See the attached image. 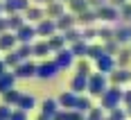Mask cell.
Instances as JSON below:
<instances>
[{
    "label": "cell",
    "instance_id": "1",
    "mask_svg": "<svg viewBox=\"0 0 131 120\" xmlns=\"http://www.w3.org/2000/svg\"><path fill=\"white\" fill-rule=\"evenodd\" d=\"M122 88H120L118 84H113V86H108L104 93L100 95L102 97V109H106V111H111V109L120 107V102H122Z\"/></svg>",
    "mask_w": 131,
    "mask_h": 120
},
{
    "label": "cell",
    "instance_id": "2",
    "mask_svg": "<svg viewBox=\"0 0 131 120\" xmlns=\"http://www.w3.org/2000/svg\"><path fill=\"white\" fill-rule=\"evenodd\" d=\"M106 82L108 79H106L104 73H93V75H88V88H86V91L91 95H102L106 88H108Z\"/></svg>",
    "mask_w": 131,
    "mask_h": 120
},
{
    "label": "cell",
    "instance_id": "3",
    "mask_svg": "<svg viewBox=\"0 0 131 120\" xmlns=\"http://www.w3.org/2000/svg\"><path fill=\"white\" fill-rule=\"evenodd\" d=\"M97 12V21H104V23H115L120 21V9L118 7H113V5H102V7H97L95 9Z\"/></svg>",
    "mask_w": 131,
    "mask_h": 120
},
{
    "label": "cell",
    "instance_id": "4",
    "mask_svg": "<svg viewBox=\"0 0 131 120\" xmlns=\"http://www.w3.org/2000/svg\"><path fill=\"white\" fill-rule=\"evenodd\" d=\"M57 73H59V66L54 64V59L52 61L45 59V61L36 64V77H41V79H52V77H57Z\"/></svg>",
    "mask_w": 131,
    "mask_h": 120
},
{
    "label": "cell",
    "instance_id": "5",
    "mask_svg": "<svg viewBox=\"0 0 131 120\" xmlns=\"http://www.w3.org/2000/svg\"><path fill=\"white\" fill-rule=\"evenodd\" d=\"M14 75L18 77V79H29V77H36V64L34 61H20L18 66L14 68Z\"/></svg>",
    "mask_w": 131,
    "mask_h": 120
},
{
    "label": "cell",
    "instance_id": "6",
    "mask_svg": "<svg viewBox=\"0 0 131 120\" xmlns=\"http://www.w3.org/2000/svg\"><path fill=\"white\" fill-rule=\"evenodd\" d=\"M95 68H97V73H104V75H108V73H113L115 68H118V64H115V57L113 54H102L100 59H95Z\"/></svg>",
    "mask_w": 131,
    "mask_h": 120
},
{
    "label": "cell",
    "instance_id": "7",
    "mask_svg": "<svg viewBox=\"0 0 131 120\" xmlns=\"http://www.w3.org/2000/svg\"><path fill=\"white\" fill-rule=\"evenodd\" d=\"M54 64L59 66V70H66V68H70L75 64V54L72 50H68V48H61L59 52H54Z\"/></svg>",
    "mask_w": 131,
    "mask_h": 120
},
{
    "label": "cell",
    "instance_id": "8",
    "mask_svg": "<svg viewBox=\"0 0 131 120\" xmlns=\"http://www.w3.org/2000/svg\"><path fill=\"white\" fill-rule=\"evenodd\" d=\"M34 27H36V36H43V39L57 34V23H54V18H43L39 23H34Z\"/></svg>",
    "mask_w": 131,
    "mask_h": 120
},
{
    "label": "cell",
    "instance_id": "9",
    "mask_svg": "<svg viewBox=\"0 0 131 120\" xmlns=\"http://www.w3.org/2000/svg\"><path fill=\"white\" fill-rule=\"evenodd\" d=\"M34 39H36V27L32 23H25L23 27L16 29V41L18 43H34Z\"/></svg>",
    "mask_w": 131,
    "mask_h": 120
},
{
    "label": "cell",
    "instance_id": "10",
    "mask_svg": "<svg viewBox=\"0 0 131 120\" xmlns=\"http://www.w3.org/2000/svg\"><path fill=\"white\" fill-rule=\"evenodd\" d=\"M54 23H57V32H66V29H70V27H75L77 25V16L70 12H66V14H61L59 18H54Z\"/></svg>",
    "mask_w": 131,
    "mask_h": 120
},
{
    "label": "cell",
    "instance_id": "11",
    "mask_svg": "<svg viewBox=\"0 0 131 120\" xmlns=\"http://www.w3.org/2000/svg\"><path fill=\"white\" fill-rule=\"evenodd\" d=\"M2 5H5V14L9 16V14H23L29 7V0H2Z\"/></svg>",
    "mask_w": 131,
    "mask_h": 120
},
{
    "label": "cell",
    "instance_id": "12",
    "mask_svg": "<svg viewBox=\"0 0 131 120\" xmlns=\"http://www.w3.org/2000/svg\"><path fill=\"white\" fill-rule=\"evenodd\" d=\"M16 43H18V41H16V32H9V29L2 32V34H0V52H9V50H14Z\"/></svg>",
    "mask_w": 131,
    "mask_h": 120
},
{
    "label": "cell",
    "instance_id": "13",
    "mask_svg": "<svg viewBox=\"0 0 131 120\" xmlns=\"http://www.w3.org/2000/svg\"><path fill=\"white\" fill-rule=\"evenodd\" d=\"M108 79L113 82V84H127V82H131V70L129 68H115L113 73H108Z\"/></svg>",
    "mask_w": 131,
    "mask_h": 120
},
{
    "label": "cell",
    "instance_id": "14",
    "mask_svg": "<svg viewBox=\"0 0 131 120\" xmlns=\"http://www.w3.org/2000/svg\"><path fill=\"white\" fill-rule=\"evenodd\" d=\"M61 14H66V7L61 0H52L45 5V18H59Z\"/></svg>",
    "mask_w": 131,
    "mask_h": 120
},
{
    "label": "cell",
    "instance_id": "15",
    "mask_svg": "<svg viewBox=\"0 0 131 120\" xmlns=\"http://www.w3.org/2000/svg\"><path fill=\"white\" fill-rule=\"evenodd\" d=\"M113 39L118 41L120 45L131 43V27H129V25H118L115 29H113Z\"/></svg>",
    "mask_w": 131,
    "mask_h": 120
},
{
    "label": "cell",
    "instance_id": "16",
    "mask_svg": "<svg viewBox=\"0 0 131 120\" xmlns=\"http://www.w3.org/2000/svg\"><path fill=\"white\" fill-rule=\"evenodd\" d=\"M23 16H25L27 23H39V21H43L45 18V9H41V7H27L25 12H23Z\"/></svg>",
    "mask_w": 131,
    "mask_h": 120
},
{
    "label": "cell",
    "instance_id": "17",
    "mask_svg": "<svg viewBox=\"0 0 131 120\" xmlns=\"http://www.w3.org/2000/svg\"><path fill=\"white\" fill-rule=\"evenodd\" d=\"M77 95L79 93H75V91H68V93H61L59 95V107L61 109H75V104H77Z\"/></svg>",
    "mask_w": 131,
    "mask_h": 120
},
{
    "label": "cell",
    "instance_id": "18",
    "mask_svg": "<svg viewBox=\"0 0 131 120\" xmlns=\"http://www.w3.org/2000/svg\"><path fill=\"white\" fill-rule=\"evenodd\" d=\"M86 88H88V77H86V75H75V77L70 79V91L84 93Z\"/></svg>",
    "mask_w": 131,
    "mask_h": 120
},
{
    "label": "cell",
    "instance_id": "19",
    "mask_svg": "<svg viewBox=\"0 0 131 120\" xmlns=\"http://www.w3.org/2000/svg\"><path fill=\"white\" fill-rule=\"evenodd\" d=\"M52 120H84L81 118V111H77V109H63V111H57L52 116Z\"/></svg>",
    "mask_w": 131,
    "mask_h": 120
},
{
    "label": "cell",
    "instance_id": "20",
    "mask_svg": "<svg viewBox=\"0 0 131 120\" xmlns=\"http://www.w3.org/2000/svg\"><path fill=\"white\" fill-rule=\"evenodd\" d=\"M115 64H118V68L131 66V48H120V52L115 54Z\"/></svg>",
    "mask_w": 131,
    "mask_h": 120
},
{
    "label": "cell",
    "instance_id": "21",
    "mask_svg": "<svg viewBox=\"0 0 131 120\" xmlns=\"http://www.w3.org/2000/svg\"><path fill=\"white\" fill-rule=\"evenodd\" d=\"M16 79H18V77H16L14 73H7V70H5V73L0 75V93H5V91H9V88H14V84H16Z\"/></svg>",
    "mask_w": 131,
    "mask_h": 120
},
{
    "label": "cell",
    "instance_id": "22",
    "mask_svg": "<svg viewBox=\"0 0 131 120\" xmlns=\"http://www.w3.org/2000/svg\"><path fill=\"white\" fill-rule=\"evenodd\" d=\"M32 52H34V57H41V59L48 57V54L52 52L50 45H48V39L45 41H34V43H32Z\"/></svg>",
    "mask_w": 131,
    "mask_h": 120
},
{
    "label": "cell",
    "instance_id": "23",
    "mask_svg": "<svg viewBox=\"0 0 131 120\" xmlns=\"http://www.w3.org/2000/svg\"><path fill=\"white\" fill-rule=\"evenodd\" d=\"M27 21H25V16L23 14H9L7 16V27H9V32H16L18 27H23Z\"/></svg>",
    "mask_w": 131,
    "mask_h": 120
},
{
    "label": "cell",
    "instance_id": "24",
    "mask_svg": "<svg viewBox=\"0 0 131 120\" xmlns=\"http://www.w3.org/2000/svg\"><path fill=\"white\" fill-rule=\"evenodd\" d=\"M95 21H97V12H95L93 7H88L86 12L77 14V23H81V25H93Z\"/></svg>",
    "mask_w": 131,
    "mask_h": 120
},
{
    "label": "cell",
    "instance_id": "25",
    "mask_svg": "<svg viewBox=\"0 0 131 120\" xmlns=\"http://www.w3.org/2000/svg\"><path fill=\"white\" fill-rule=\"evenodd\" d=\"M48 45H50V50H52V52H59L61 48H66L63 34H52V36H48Z\"/></svg>",
    "mask_w": 131,
    "mask_h": 120
},
{
    "label": "cell",
    "instance_id": "26",
    "mask_svg": "<svg viewBox=\"0 0 131 120\" xmlns=\"http://www.w3.org/2000/svg\"><path fill=\"white\" fill-rule=\"evenodd\" d=\"M16 107H18V109H23V111H29V109H34V107H36V100H34L32 95H25V93H20L18 102H16Z\"/></svg>",
    "mask_w": 131,
    "mask_h": 120
},
{
    "label": "cell",
    "instance_id": "27",
    "mask_svg": "<svg viewBox=\"0 0 131 120\" xmlns=\"http://www.w3.org/2000/svg\"><path fill=\"white\" fill-rule=\"evenodd\" d=\"M102 54H104V43H97V45H95V43H88V52H86L88 59L95 61V59H100Z\"/></svg>",
    "mask_w": 131,
    "mask_h": 120
},
{
    "label": "cell",
    "instance_id": "28",
    "mask_svg": "<svg viewBox=\"0 0 131 120\" xmlns=\"http://www.w3.org/2000/svg\"><path fill=\"white\" fill-rule=\"evenodd\" d=\"M41 109H43V113H48V116H54V113L59 111V102H57V100H52V97H48V100H43Z\"/></svg>",
    "mask_w": 131,
    "mask_h": 120
},
{
    "label": "cell",
    "instance_id": "29",
    "mask_svg": "<svg viewBox=\"0 0 131 120\" xmlns=\"http://www.w3.org/2000/svg\"><path fill=\"white\" fill-rule=\"evenodd\" d=\"M2 61H5V66H7V68H16L18 64H20V61H23V59L18 57V52H16V48H14V50H9V52H7V57H5Z\"/></svg>",
    "mask_w": 131,
    "mask_h": 120
},
{
    "label": "cell",
    "instance_id": "30",
    "mask_svg": "<svg viewBox=\"0 0 131 120\" xmlns=\"http://www.w3.org/2000/svg\"><path fill=\"white\" fill-rule=\"evenodd\" d=\"M68 5H70V12L75 14V16L81 14V12H86V9L91 7V5H88V0H70Z\"/></svg>",
    "mask_w": 131,
    "mask_h": 120
},
{
    "label": "cell",
    "instance_id": "31",
    "mask_svg": "<svg viewBox=\"0 0 131 120\" xmlns=\"http://www.w3.org/2000/svg\"><path fill=\"white\" fill-rule=\"evenodd\" d=\"M70 50H72V54H75V57H79V59H81V57H86V52H88V43L81 39V41H77V43H72V48H70Z\"/></svg>",
    "mask_w": 131,
    "mask_h": 120
},
{
    "label": "cell",
    "instance_id": "32",
    "mask_svg": "<svg viewBox=\"0 0 131 120\" xmlns=\"http://www.w3.org/2000/svg\"><path fill=\"white\" fill-rule=\"evenodd\" d=\"M18 97H20V91H16V88H9V91H5V93H2V102L12 107V104H16V102H18Z\"/></svg>",
    "mask_w": 131,
    "mask_h": 120
},
{
    "label": "cell",
    "instance_id": "33",
    "mask_svg": "<svg viewBox=\"0 0 131 120\" xmlns=\"http://www.w3.org/2000/svg\"><path fill=\"white\" fill-rule=\"evenodd\" d=\"M77 75H86V77L91 75V59L88 57H81L77 61Z\"/></svg>",
    "mask_w": 131,
    "mask_h": 120
},
{
    "label": "cell",
    "instance_id": "34",
    "mask_svg": "<svg viewBox=\"0 0 131 120\" xmlns=\"http://www.w3.org/2000/svg\"><path fill=\"white\" fill-rule=\"evenodd\" d=\"M61 34H63L66 43H77V41H81V32H79V29H75V27L66 29V32H61Z\"/></svg>",
    "mask_w": 131,
    "mask_h": 120
},
{
    "label": "cell",
    "instance_id": "35",
    "mask_svg": "<svg viewBox=\"0 0 131 120\" xmlns=\"http://www.w3.org/2000/svg\"><path fill=\"white\" fill-rule=\"evenodd\" d=\"M16 52H18V57H20L23 61H27V59L34 54V52H32V43H20V45L16 48Z\"/></svg>",
    "mask_w": 131,
    "mask_h": 120
},
{
    "label": "cell",
    "instance_id": "36",
    "mask_svg": "<svg viewBox=\"0 0 131 120\" xmlns=\"http://www.w3.org/2000/svg\"><path fill=\"white\" fill-rule=\"evenodd\" d=\"M120 21H124V23H131V2L127 0L122 7H120Z\"/></svg>",
    "mask_w": 131,
    "mask_h": 120
},
{
    "label": "cell",
    "instance_id": "37",
    "mask_svg": "<svg viewBox=\"0 0 131 120\" xmlns=\"http://www.w3.org/2000/svg\"><path fill=\"white\" fill-rule=\"evenodd\" d=\"M104 52H106V54H113V57H115V54L120 52V43H118L115 39L106 41V43H104Z\"/></svg>",
    "mask_w": 131,
    "mask_h": 120
},
{
    "label": "cell",
    "instance_id": "38",
    "mask_svg": "<svg viewBox=\"0 0 131 120\" xmlns=\"http://www.w3.org/2000/svg\"><path fill=\"white\" fill-rule=\"evenodd\" d=\"M77 111H88L91 109V100L88 97H84V95H77V104H75Z\"/></svg>",
    "mask_w": 131,
    "mask_h": 120
},
{
    "label": "cell",
    "instance_id": "39",
    "mask_svg": "<svg viewBox=\"0 0 131 120\" xmlns=\"http://www.w3.org/2000/svg\"><path fill=\"white\" fill-rule=\"evenodd\" d=\"M97 36H100V39L104 41H111L113 39V27H102V29H97Z\"/></svg>",
    "mask_w": 131,
    "mask_h": 120
},
{
    "label": "cell",
    "instance_id": "40",
    "mask_svg": "<svg viewBox=\"0 0 131 120\" xmlns=\"http://www.w3.org/2000/svg\"><path fill=\"white\" fill-rule=\"evenodd\" d=\"M95 36H97V29H95V27H91V25H86V29L81 32V39L88 43V41H93Z\"/></svg>",
    "mask_w": 131,
    "mask_h": 120
},
{
    "label": "cell",
    "instance_id": "41",
    "mask_svg": "<svg viewBox=\"0 0 131 120\" xmlns=\"http://www.w3.org/2000/svg\"><path fill=\"white\" fill-rule=\"evenodd\" d=\"M111 120H127V111H122V109H111V116H108Z\"/></svg>",
    "mask_w": 131,
    "mask_h": 120
},
{
    "label": "cell",
    "instance_id": "42",
    "mask_svg": "<svg viewBox=\"0 0 131 120\" xmlns=\"http://www.w3.org/2000/svg\"><path fill=\"white\" fill-rule=\"evenodd\" d=\"M102 118H104V113H102V107H100V109H95V107L88 109V120H102Z\"/></svg>",
    "mask_w": 131,
    "mask_h": 120
},
{
    "label": "cell",
    "instance_id": "43",
    "mask_svg": "<svg viewBox=\"0 0 131 120\" xmlns=\"http://www.w3.org/2000/svg\"><path fill=\"white\" fill-rule=\"evenodd\" d=\"M12 109H9V104H5V102H2V104H0V120H9L12 118Z\"/></svg>",
    "mask_w": 131,
    "mask_h": 120
},
{
    "label": "cell",
    "instance_id": "44",
    "mask_svg": "<svg viewBox=\"0 0 131 120\" xmlns=\"http://www.w3.org/2000/svg\"><path fill=\"white\" fill-rule=\"evenodd\" d=\"M9 120H27V111H23V109H18V111H14L12 118Z\"/></svg>",
    "mask_w": 131,
    "mask_h": 120
},
{
    "label": "cell",
    "instance_id": "45",
    "mask_svg": "<svg viewBox=\"0 0 131 120\" xmlns=\"http://www.w3.org/2000/svg\"><path fill=\"white\" fill-rule=\"evenodd\" d=\"M108 0H88V5H91L93 9H97V7H102V5H106Z\"/></svg>",
    "mask_w": 131,
    "mask_h": 120
},
{
    "label": "cell",
    "instance_id": "46",
    "mask_svg": "<svg viewBox=\"0 0 131 120\" xmlns=\"http://www.w3.org/2000/svg\"><path fill=\"white\" fill-rule=\"evenodd\" d=\"M122 102H124L127 107H131V91H124V93H122Z\"/></svg>",
    "mask_w": 131,
    "mask_h": 120
},
{
    "label": "cell",
    "instance_id": "47",
    "mask_svg": "<svg viewBox=\"0 0 131 120\" xmlns=\"http://www.w3.org/2000/svg\"><path fill=\"white\" fill-rule=\"evenodd\" d=\"M9 27H7V16H0V34L2 32H7Z\"/></svg>",
    "mask_w": 131,
    "mask_h": 120
},
{
    "label": "cell",
    "instance_id": "48",
    "mask_svg": "<svg viewBox=\"0 0 131 120\" xmlns=\"http://www.w3.org/2000/svg\"><path fill=\"white\" fill-rule=\"evenodd\" d=\"M124 2H127V0H108V5H113V7H122V5H124Z\"/></svg>",
    "mask_w": 131,
    "mask_h": 120
},
{
    "label": "cell",
    "instance_id": "49",
    "mask_svg": "<svg viewBox=\"0 0 131 120\" xmlns=\"http://www.w3.org/2000/svg\"><path fill=\"white\" fill-rule=\"evenodd\" d=\"M36 120H52V116H48V113H41Z\"/></svg>",
    "mask_w": 131,
    "mask_h": 120
},
{
    "label": "cell",
    "instance_id": "50",
    "mask_svg": "<svg viewBox=\"0 0 131 120\" xmlns=\"http://www.w3.org/2000/svg\"><path fill=\"white\" fill-rule=\"evenodd\" d=\"M5 70H7V66H5V61H2V59H0V75H2V73H5Z\"/></svg>",
    "mask_w": 131,
    "mask_h": 120
},
{
    "label": "cell",
    "instance_id": "51",
    "mask_svg": "<svg viewBox=\"0 0 131 120\" xmlns=\"http://www.w3.org/2000/svg\"><path fill=\"white\" fill-rule=\"evenodd\" d=\"M0 16H5V5H2V0H0Z\"/></svg>",
    "mask_w": 131,
    "mask_h": 120
},
{
    "label": "cell",
    "instance_id": "52",
    "mask_svg": "<svg viewBox=\"0 0 131 120\" xmlns=\"http://www.w3.org/2000/svg\"><path fill=\"white\" fill-rule=\"evenodd\" d=\"M34 2H39V5H48V2H52V0H34Z\"/></svg>",
    "mask_w": 131,
    "mask_h": 120
},
{
    "label": "cell",
    "instance_id": "53",
    "mask_svg": "<svg viewBox=\"0 0 131 120\" xmlns=\"http://www.w3.org/2000/svg\"><path fill=\"white\" fill-rule=\"evenodd\" d=\"M127 116H131V107H129V109H127Z\"/></svg>",
    "mask_w": 131,
    "mask_h": 120
},
{
    "label": "cell",
    "instance_id": "54",
    "mask_svg": "<svg viewBox=\"0 0 131 120\" xmlns=\"http://www.w3.org/2000/svg\"><path fill=\"white\" fill-rule=\"evenodd\" d=\"M61 2H70V0H61Z\"/></svg>",
    "mask_w": 131,
    "mask_h": 120
},
{
    "label": "cell",
    "instance_id": "55",
    "mask_svg": "<svg viewBox=\"0 0 131 120\" xmlns=\"http://www.w3.org/2000/svg\"><path fill=\"white\" fill-rule=\"evenodd\" d=\"M102 120H111V118H102Z\"/></svg>",
    "mask_w": 131,
    "mask_h": 120
},
{
    "label": "cell",
    "instance_id": "56",
    "mask_svg": "<svg viewBox=\"0 0 131 120\" xmlns=\"http://www.w3.org/2000/svg\"><path fill=\"white\" fill-rule=\"evenodd\" d=\"M129 27H131V23H129Z\"/></svg>",
    "mask_w": 131,
    "mask_h": 120
}]
</instances>
